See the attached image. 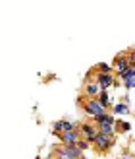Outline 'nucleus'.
Wrapping results in <instances>:
<instances>
[{
    "label": "nucleus",
    "instance_id": "nucleus-1",
    "mask_svg": "<svg viewBox=\"0 0 135 159\" xmlns=\"http://www.w3.org/2000/svg\"><path fill=\"white\" fill-rule=\"evenodd\" d=\"M79 105H81L85 116H89L93 122H97L104 115H108V109L102 107L100 103H99V99H85L83 95H81V97H79Z\"/></svg>",
    "mask_w": 135,
    "mask_h": 159
},
{
    "label": "nucleus",
    "instance_id": "nucleus-2",
    "mask_svg": "<svg viewBox=\"0 0 135 159\" xmlns=\"http://www.w3.org/2000/svg\"><path fill=\"white\" fill-rule=\"evenodd\" d=\"M99 126V132L100 134H104V136H110V138H114L116 134H118V118L112 115V113H108L100 118V120L95 122Z\"/></svg>",
    "mask_w": 135,
    "mask_h": 159
},
{
    "label": "nucleus",
    "instance_id": "nucleus-3",
    "mask_svg": "<svg viewBox=\"0 0 135 159\" xmlns=\"http://www.w3.org/2000/svg\"><path fill=\"white\" fill-rule=\"evenodd\" d=\"M131 64H133V58H129L128 54H118V57L114 58V62H112L114 74H116L118 78H122V76H125V74L129 72V68H131Z\"/></svg>",
    "mask_w": 135,
    "mask_h": 159
},
{
    "label": "nucleus",
    "instance_id": "nucleus-4",
    "mask_svg": "<svg viewBox=\"0 0 135 159\" xmlns=\"http://www.w3.org/2000/svg\"><path fill=\"white\" fill-rule=\"evenodd\" d=\"M99 134H100L99 132V126L95 124L93 120L91 122L87 120V122L79 124V136H81V140H87V142H91V144H93V142L99 138Z\"/></svg>",
    "mask_w": 135,
    "mask_h": 159
},
{
    "label": "nucleus",
    "instance_id": "nucleus-5",
    "mask_svg": "<svg viewBox=\"0 0 135 159\" xmlns=\"http://www.w3.org/2000/svg\"><path fill=\"white\" fill-rule=\"evenodd\" d=\"M79 124L74 122V120H68V118H60V120H56L52 124V134L54 136H64V134L71 132V130H77Z\"/></svg>",
    "mask_w": 135,
    "mask_h": 159
},
{
    "label": "nucleus",
    "instance_id": "nucleus-6",
    "mask_svg": "<svg viewBox=\"0 0 135 159\" xmlns=\"http://www.w3.org/2000/svg\"><path fill=\"white\" fill-rule=\"evenodd\" d=\"M95 80L99 82V85H100L102 91H110L112 87L118 85V76L116 74H100V72H95Z\"/></svg>",
    "mask_w": 135,
    "mask_h": 159
},
{
    "label": "nucleus",
    "instance_id": "nucleus-7",
    "mask_svg": "<svg viewBox=\"0 0 135 159\" xmlns=\"http://www.w3.org/2000/svg\"><path fill=\"white\" fill-rule=\"evenodd\" d=\"M100 85H99V82H97V80H87V82H85V85H83V97L85 99H97L99 97V95H100Z\"/></svg>",
    "mask_w": 135,
    "mask_h": 159
},
{
    "label": "nucleus",
    "instance_id": "nucleus-8",
    "mask_svg": "<svg viewBox=\"0 0 135 159\" xmlns=\"http://www.w3.org/2000/svg\"><path fill=\"white\" fill-rule=\"evenodd\" d=\"M114 146V138H110V136H104V134H99V138L93 142V148L97 149L99 153H106L110 152Z\"/></svg>",
    "mask_w": 135,
    "mask_h": 159
},
{
    "label": "nucleus",
    "instance_id": "nucleus-9",
    "mask_svg": "<svg viewBox=\"0 0 135 159\" xmlns=\"http://www.w3.org/2000/svg\"><path fill=\"white\" fill-rule=\"evenodd\" d=\"M110 113H112L118 120H122L124 116H128L129 113H131V109H129V103L128 101H116L114 105H112V109H110Z\"/></svg>",
    "mask_w": 135,
    "mask_h": 159
},
{
    "label": "nucleus",
    "instance_id": "nucleus-10",
    "mask_svg": "<svg viewBox=\"0 0 135 159\" xmlns=\"http://www.w3.org/2000/svg\"><path fill=\"white\" fill-rule=\"evenodd\" d=\"M56 153L64 155V157H68V159H83V152H81L77 146H62Z\"/></svg>",
    "mask_w": 135,
    "mask_h": 159
},
{
    "label": "nucleus",
    "instance_id": "nucleus-11",
    "mask_svg": "<svg viewBox=\"0 0 135 159\" xmlns=\"http://www.w3.org/2000/svg\"><path fill=\"white\" fill-rule=\"evenodd\" d=\"M81 142V136H79V128L77 130H71L64 136H60V144L62 146H77Z\"/></svg>",
    "mask_w": 135,
    "mask_h": 159
},
{
    "label": "nucleus",
    "instance_id": "nucleus-12",
    "mask_svg": "<svg viewBox=\"0 0 135 159\" xmlns=\"http://www.w3.org/2000/svg\"><path fill=\"white\" fill-rule=\"evenodd\" d=\"M95 72H100V74H114V68L112 64H106V62H99L95 66Z\"/></svg>",
    "mask_w": 135,
    "mask_h": 159
},
{
    "label": "nucleus",
    "instance_id": "nucleus-13",
    "mask_svg": "<svg viewBox=\"0 0 135 159\" xmlns=\"http://www.w3.org/2000/svg\"><path fill=\"white\" fill-rule=\"evenodd\" d=\"M129 130H131V122L129 120H118V132L128 134Z\"/></svg>",
    "mask_w": 135,
    "mask_h": 159
},
{
    "label": "nucleus",
    "instance_id": "nucleus-14",
    "mask_svg": "<svg viewBox=\"0 0 135 159\" xmlns=\"http://www.w3.org/2000/svg\"><path fill=\"white\" fill-rule=\"evenodd\" d=\"M77 148H79V149H81V152L85 153L87 149H91V148H93V144H91V142H87V140H81V142L77 144Z\"/></svg>",
    "mask_w": 135,
    "mask_h": 159
},
{
    "label": "nucleus",
    "instance_id": "nucleus-15",
    "mask_svg": "<svg viewBox=\"0 0 135 159\" xmlns=\"http://www.w3.org/2000/svg\"><path fill=\"white\" fill-rule=\"evenodd\" d=\"M35 159H43V157H41V155H37V157H35Z\"/></svg>",
    "mask_w": 135,
    "mask_h": 159
},
{
    "label": "nucleus",
    "instance_id": "nucleus-16",
    "mask_svg": "<svg viewBox=\"0 0 135 159\" xmlns=\"http://www.w3.org/2000/svg\"><path fill=\"white\" fill-rule=\"evenodd\" d=\"M133 118H135V111H133Z\"/></svg>",
    "mask_w": 135,
    "mask_h": 159
}]
</instances>
